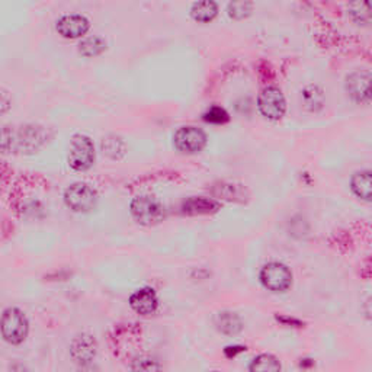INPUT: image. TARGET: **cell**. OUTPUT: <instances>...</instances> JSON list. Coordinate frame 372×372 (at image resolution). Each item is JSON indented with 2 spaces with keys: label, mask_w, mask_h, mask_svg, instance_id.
Wrapping results in <instances>:
<instances>
[{
  "label": "cell",
  "mask_w": 372,
  "mask_h": 372,
  "mask_svg": "<svg viewBox=\"0 0 372 372\" xmlns=\"http://www.w3.org/2000/svg\"><path fill=\"white\" fill-rule=\"evenodd\" d=\"M350 188H352L354 194L369 202L372 197V182H371V172L369 171H362L358 172L352 176V180H350Z\"/></svg>",
  "instance_id": "cell-16"
},
{
  "label": "cell",
  "mask_w": 372,
  "mask_h": 372,
  "mask_svg": "<svg viewBox=\"0 0 372 372\" xmlns=\"http://www.w3.org/2000/svg\"><path fill=\"white\" fill-rule=\"evenodd\" d=\"M102 150L111 159H121L126 154V144L119 137L108 135L102 141Z\"/></svg>",
  "instance_id": "cell-20"
},
{
  "label": "cell",
  "mask_w": 372,
  "mask_h": 372,
  "mask_svg": "<svg viewBox=\"0 0 372 372\" xmlns=\"http://www.w3.org/2000/svg\"><path fill=\"white\" fill-rule=\"evenodd\" d=\"M72 355L76 362L88 364L96 355V342L89 335L77 336L72 345Z\"/></svg>",
  "instance_id": "cell-12"
},
{
  "label": "cell",
  "mask_w": 372,
  "mask_h": 372,
  "mask_svg": "<svg viewBox=\"0 0 372 372\" xmlns=\"http://www.w3.org/2000/svg\"><path fill=\"white\" fill-rule=\"evenodd\" d=\"M244 350H246V347H243V346H229V347H225V355L232 358L239 352H244Z\"/></svg>",
  "instance_id": "cell-24"
},
{
  "label": "cell",
  "mask_w": 372,
  "mask_h": 372,
  "mask_svg": "<svg viewBox=\"0 0 372 372\" xmlns=\"http://www.w3.org/2000/svg\"><path fill=\"white\" fill-rule=\"evenodd\" d=\"M173 144L182 153H199L206 146V134L197 127H180L173 135Z\"/></svg>",
  "instance_id": "cell-9"
},
{
  "label": "cell",
  "mask_w": 372,
  "mask_h": 372,
  "mask_svg": "<svg viewBox=\"0 0 372 372\" xmlns=\"http://www.w3.org/2000/svg\"><path fill=\"white\" fill-rule=\"evenodd\" d=\"M260 282L272 293H285L293 284V274L284 263L271 262L263 266Z\"/></svg>",
  "instance_id": "cell-6"
},
{
  "label": "cell",
  "mask_w": 372,
  "mask_h": 372,
  "mask_svg": "<svg viewBox=\"0 0 372 372\" xmlns=\"http://www.w3.org/2000/svg\"><path fill=\"white\" fill-rule=\"evenodd\" d=\"M249 369L253 372H277L281 371V364L272 355H259L253 359Z\"/></svg>",
  "instance_id": "cell-21"
},
{
  "label": "cell",
  "mask_w": 372,
  "mask_h": 372,
  "mask_svg": "<svg viewBox=\"0 0 372 372\" xmlns=\"http://www.w3.org/2000/svg\"><path fill=\"white\" fill-rule=\"evenodd\" d=\"M105 50H107L105 39H103L102 36H98V35L85 38L79 46V53L84 57H88V58L98 57Z\"/></svg>",
  "instance_id": "cell-18"
},
{
  "label": "cell",
  "mask_w": 372,
  "mask_h": 372,
  "mask_svg": "<svg viewBox=\"0 0 372 372\" xmlns=\"http://www.w3.org/2000/svg\"><path fill=\"white\" fill-rule=\"evenodd\" d=\"M371 74L369 72H355L346 77L347 95L357 102H369L371 98Z\"/></svg>",
  "instance_id": "cell-10"
},
{
  "label": "cell",
  "mask_w": 372,
  "mask_h": 372,
  "mask_svg": "<svg viewBox=\"0 0 372 372\" xmlns=\"http://www.w3.org/2000/svg\"><path fill=\"white\" fill-rule=\"evenodd\" d=\"M11 105H12V100H11V96L6 91L0 89V114H5L11 109Z\"/></svg>",
  "instance_id": "cell-23"
},
{
  "label": "cell",
  "mask_w": 372,
  "mask_h": 372,
  "mask_svg": "<svg viewBox=\"0 0 372 372\" xmlns=\"http://www.w3.org/2000/svg\"><path fill=\"white\" fill-rule=\"evenodd\" d=\"M230 117L227 111L221 107H211L208 111L204 114V121L208 124H214V126H222V124L229 122Z\"/></svg>",
  "instance_id": "cell-22"
},
{
  "label": "cell",
  "mask_w": 372,
  "mask_h": 372,
  "mask_svg": "<svg viewBox=\"0 0 372 372\" xmlns=\"http://www.w3.org/2000/svg\"><path fill=\"white\" fill-rule=\"evenodd\" d=\"M47 138V130L35 124L5 126L0 128V153L29 154L43 147Z\"/></svg>",
  "instance_id": "cell-1"
},
{
  "label": "cell",
  "mask_w": 372,
  "mask_h": 372,
  "mask_svg": "<svg viewBox=\"0 0 372 372\" xmlns=\"http://www.w3.org/2000/svg\"><path fill=\"white\" fill-rule=\"evenodd\" d=\"M229 16L234 20H243L253 13V0H230L227 6Z\"/></svg>",
  "instance_id": "cell-19"
},
{
  "label": "cell",
  "mask_w": 372,
  "mask_h": 372,
  "mask_svg": "<svg viewBox=\"0 0 372 372\" xmlns=\"http://www.w3.org/2000/svg\"><path fill=\"white\" fill-rule=\"evenodd\" d=\"M29 324L25 314L18 308H8L0 317V333L12 345L22 343L28 336Z\"/></svg>",
  "instance_id": "cell-2"
},
{
  "label": "cell",
  "mask_w": 372,
  "mask_h": 372,
  "mask_svg": "<svg viewBox=\"0 0 372 372\" xmlns=\"http://www.w3.org/2000/svg\"><path fill=\"white\" fill-rule=\"evenodd\" d=\"M95 161L93 141L84 134H76L70 141L69 164L76 172H86Z\"/></svg>",
  "instance_id": "cell-3"
},
{
  "label": "cell",
  "mask_w": 372,
  "mask_h": 372,
  "mask_svg": "<svg viewBox=\"0 0 372 372\" xmlns=\"http://www.w3.org/2000/svg\"><path fill=\"white\" fill-rule=\"evenodd\" d=\"M91 29V20L80 13H69L57 19L55 31L61 38L77 39L84 38Z\"/></svg>",
  "instance_id": "cell-8"
},
{
  "label": "cell",
  "mask_w": 372,
  "mask_h": 372,
  "mask_svg": "<svg viewBox=\"0 0 372 372\" xmlns=\"http://www.w3.org/2000/svg\"><path fill=\"white\" fill-rule=\"evenodd\" d=\"M130 210L137 222L142 225H154L163 221L166 211L164 206L152 197H137L133 199Z\"/></svg>",
  "instance_id": "cell-5"
},
{
  "label": "cell",
  "mask_w": 372,
  "mask_h": 372,
  "mask_svg": "<svg viewBox=\"0 0 372 372\" xmlns=\"http://www.w3.org/2000/svg\"><path fill=\"white\" fill-rule=\"evenodd\" d=\"M65 202L74 213H89L96 208L98 194L88 183H73L65 192Z\"/></svg>",
  "instance_id": "cell-4"
},
{
  "label": "cell",
  "mask_w": 372,
  "mask_h": 372,
  "mask_svg": "<svg viewBox=\"0 0 372 372\" xmlns=\"http://www.w3.org/2000/svg\"><path fill=\"white\" fill-rule=\"evenodd\" d=\"M218 15V5L215 0H197L191 8V16L195 22L208 24Z\"/></svg>",
  "instance_id": "cell-14"
},
{
  "label": "cell",
  "mask_w": 372,
  "mask_h": 372,
  "mask_svg": "<svg viewBox=\"0 0 372 372\" xmlns=\"http://www.w3.org/2000/svg\"><path fill=\"white\" fill-rule=\"evenodd\" d=\"M258 108L265 118L271 121H278L285 115L286 102L282 92L278 88L270 86L265 88L259 95Z\"/></svg>",
  "instance_id": "cell-7"
},
{
  "label": "cell",
  "mask_w": 372,
  "mask_h": 372,
  "mask_svg": "<svg viewBox=\"0 0 372 372\" xmlns=\"http://www.w3.org/2000/svg\"><path fill=\"white\" fill-rule=\"evenodd\" d=\"M349 15L357 25H369L371 22V8L369 0H350Z\"/></svg>",
  "instance_id": "cell-17"
},
{
  "label": "cell",
  "mask_w": 372,
  "mask_h": 372,
  "mask_svg": "<svg viewBox=\"0 0 372 372\" xmlns=\"http://www.w3.org/2000/svg\"><path fill=\"white\" fill-rule=\"evenodd\" d=\"M214 324L218 332L227 336H236L237 333L241 332V328H243L241 319L236 313H232V312L218 313L214 319Z\"/></svg>",
  "instance_id": "cell-15"
},
{
  "label": "cell",
  "mask_w": 372,
  "mask_h": 372,
  "mask_svg": "<svg viewBox=\"0 0 372 372\" xmlns=\"http://www.w3.org/2000/svg\"><path fill=\"white\" fill-rule=\"evenodd\" d=\"M220 208V204L208 198H190L182 205V213L188 215H202L211 214Z\"/></svg>",
  "instance_id": "cell-13"
},
{
  "label": "cell",
  "mask_w": 372,
  "mask_h": 372,
  "mask_svg": "<svg viewBox=\"0 0 372 372\" xmlns=\"http://www.w3.org/2000/svg\"><path fill=\"white\" fill-rule=\"evenodd\" d=\"M130 305L137 314H141V316L153 314L159 305V300H157L154 289L153 288L138 289V291H135L130 297Z\"/></svg>",
  "instance_id": "cell-11"
}]
</instances>
